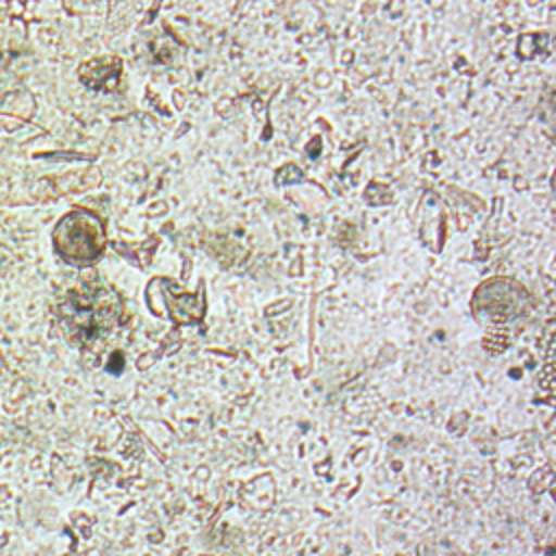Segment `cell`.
Listing matches in <instances>:
<instances>
[{
    "instance_id": "obj_1",
    "label": "cell",
    "mask_w": 556,
    "mask_h": 556,
    "mask_svg": "<svg viewBox=\"0 0 556 556\" xmlns=\"http://www.w3.org/2000/svg\"><path fill=\"white\" fill-rule=\"evenodd\" d=\"M117 313L119 304L115 295L100 289L87 293H72L61 315L70 337L87 343L106 334L113 328Z\"/></svg>"
},
{
    "instance_id": "obj_2",
    "label": "cell",
    "mask_w": 556,
    "mask_h": 556,
    "mask_svg": "<svg viewBox=\"0 0 556 556\" xmlns=\"http://www.w3.org/2000/svg\"><path fill=\"white\" fill-rule=\"evenodd\" d=\"M102 245H104L102 226L93 215L76 213L67 217L56 230L59 252L74 263H87L96 258L102 252Z\"/></svg>"
}]
</instances>
